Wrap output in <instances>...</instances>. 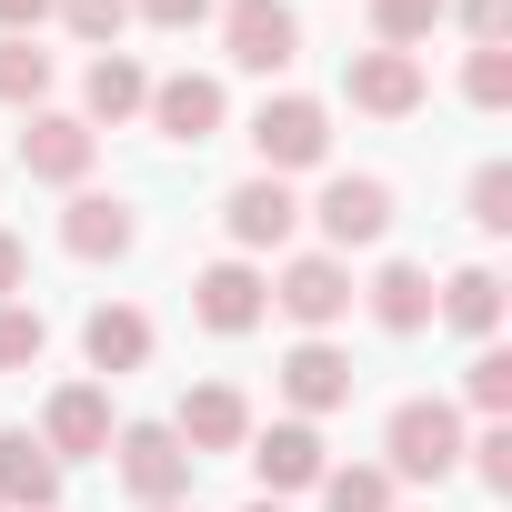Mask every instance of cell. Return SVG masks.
Returning <instances> with one entry per match:
<instances>
[{
	"label": "cell",
	"mask_w": 512,
	"mask_h": 512,
	"mask_svg": "<svg viewBox=\"0 0 512 512\" xmlns=\"http://www.w3.org/2000/svg\"><path fill=\"white\" fill-rule=\"evenodd\" d=\"M171 432H181V452H191V462H201V452H241V442H251V402H241L231 382H201V392L181 402V422H171Z\"/></svg>",
	"instance_id": "ba28073f"
},
{
	"label": "cell",
	"mask_w": 512,
	"mask_h": 512,
	"mask_svg": "<svg viewBox=\"0 0 512 512\" xmlns=\"http://www.w3.org/2000/svg\"><path fill=\"white\" fill-rule=\"evenodd\" d=\"M462 31H472L482 51H502V31H512V0H462Z\"/></svg>",
	"instance_id": "4dcf8cb0"
},
{
	"label": "cell",
	"mask_w": 512,
	"mask_h": 512,
	"mask_svg": "<svg viewBox=\"0 0 512 512\" xmlns=\"http://www.w3.org/2000/svg\"><path fill=\"white\" fill-rule=\"evenodd\" d=\"M251 512H282V502H251Z\"/></svg>",
	"instance_id": "e575fe53"
},
{
	"label": "cell",
	"mask_w": 512,
	"mask_h": 512,
	"mask_svg": "<svg viewBox=\"0 0 512 512\" xmlns=\"http://www.w3.org/2000/svg\"><path fill=\"white\" fill-rule=\"evenodd\" d=\"M41 91H51V51L0 41V101H41Z\"/></svg>",
	"instance_id": "d4e9b609"
},
{
	"label": "cell",
	"mask_w": 512,
	"mask_h": 512,
	"mask_svg": "<svg viewBox=\"0 0 512 512\" xmlns=\"http://www.w3.org/2000/svg\"><path fill=\"white\" fill-rule=\"evenodd\" d=\"M191 302H201L211 332H251V322H262V302H272V282L251 272V262H211V272L191 282Z\"/></svg>",
	"instance_id": "7c38bea8"
},
{
	"label": "cell",
	"mask_w": 512,
	"mask_h": 512,
	"mask_svg": "<svg viewBox=\"0 0 512 512\" xmlns=\"http://www.w3.org/2000/svg\"><path fill=\"white\" fill-rule=\"evenodd\" d=\"M81 352H91V372H141V362H151V322H141L131 302H121V312L101 302V312L81 322Z\"/></svg>",
	"instance_id": "2e32d148"
},
{
	"label": "cell",
	"mask_w": 512,
	"mask_h": 512,
	"mask_svg": "<svg viewBox=\"0 0 512 512\" xmlns=\"http://www.w3.org/2000/svg\"><path fill=\"white\" fill-rule=\"evenodd\" d=\"M272 302H282L302 332H322V322H342V312H352V272L332 262V251H302V262L272 282Z\"/></svg>",
	"instance_id": "8992f818"
},
{
	"label": "cell",
	"mask_w": 512,
	"mask_h": 512,
	"mask_svg": "<svg viewBox=\"0 0 512 512\" xmlns=\"http://www.w3.org/2000/svg\"><path fill=\"white\" fill-rule=\"evenodd\" d=\"M382 231H392V181H372V171L322 181V241H332V251H362V241H382Z\"/></svg>",
	"instance_id": "5b68a950"
},
{
	"label": "cell",
	"mask_w": 512,
	"mask_h": 512,
	"mask_svg": "<svg viewBox=\"0 0 512 512\" xmlns=\"http://www.w3.org/2000/svg\"><path fill=\"white\" fill-rule=\"evenodd\" d=\"M41 11H51V0H0V41H31Z\"/></svg>",
	"instance_id": "d6a6232c"
},
{
	"label": "cell",
	"mask_w": 512,
	"mask_h": 512,
	"mask_svg": "<svg viewBox=\"0 0 512 512\" xmlns=\"http://www.w3.org/2000/svg\"><path fill=\"white\" fill-rule=\"evenodd\" d=\"M382 452H392L402 482H442V472L462 462V412H452V402H402L392 432H382Z\"/></svg>",
	"instance_id": "6da1fadb"
},
{
	"label": "cell",
	"mask_w": 512,
	"mask_h": 512,
	"mask_svg": "<svg viewBox=\"0 0 512 512\" xmlns=\"http://www.w3.org/2000/svg\"><path fill=\"white\" fill-rule=\"evenodd\" d=\"M141 11H151L161 31H191V21H211V0H141Z\"/></svg>",
	"instance_id": "836d02e7"
},
{
	"label": "cell",
	"mask_w": 512,
	"mask_h": 512,
	"mask_svg": "<svg viewBox=\"0 0 512 512\" xmlns=\"http://www.w3.org/2000/svg\"><path fill=\"white\" fill-rule=\"evenodd\" d=\"M221 221H231V241H241V251H282V241H292V221H302V201H292V181H272V171H262V181H241V191L221 201Z\"/></svg>",
	"instance_id": "52a82bcc"
},
{
	"label": "cell",
	"mask_w": 512,
	"mask_h": 512,
	"mask_svg": "<svg viewBox=\"0 0 512 512\" xmlns=\"http://www.w3.org/2000/svg\"><path fill=\"white\" fill-rule=\"evenodd\" d=\"M21 171H31V181H81V171H91V121H71V111H31V131H21Z\"/></svg>",
	"instance_id": "8fae6325"
},
{
	"label": "cell",
	"mask_w": 512,
	"mask_h": 512,
	"mask_svg": "<svg viewBox=\"0 0 512 512\" xmlns=\"http://www.w3.org/2000/svg\"><path fill=\"white\" fill-rule=\"evenodd\" d=\"M251 151L272 161V181H282V171H312V161L332 151V111H322V101H302V91H282V101L251 111Z\"/></svg>",
	"instance_id": "7a4b0ae2"
},
{
	"label": "cell",
	"mask_w": 512,
	"mask_h": 512,
	"mask_svg": "<svg viewBox=\"0 0 512 512\" xmlns=\"http://www.w3.org/2000/svg\"><path fill=\"white\" fill-rule=\"evenodd\" d=\"M251 472H262L272 502H282V492H312V482H322V432H312V422H272L262 442H251Z\"/></svg>",
	"instance_id": "9c48e42d"
},
{
	"label": "cell",
	"mask_w": 512,
	"mask_h": 512,
	"mask_svg": "<svg viewBox=\"0 0 512 512\" xmlns=\"http://www.w3.org/2000/svg\"><path fill=\"white\" fill-rule=\"evenodd\" d=\"M21 282H31V251H21V231H0V302H11Z\"/></svg>",
	"instance_id": "1f68e13d"
},
{
	"label": "cell",
	"mask_w": 512,
	"mask_h": 512,
	"mask_svg": "<svg viewBox=\"0 0 512 512\" xmlns=\"http://www.w3.org/2000/svg\"><path fill=\"white\" fill-rule=\"evenodd\" d=\"M61 21H71L81 41H111V31L131 21V0H61Z\"/></svg>",
	"instance_id": "f546056e"
},
{
	"label": "cell",
	"mask_w": 512,
	"mask_h": 512,
	"mask_svg": "<svg viewBox=\"0 0 512 512\" xmlns=\"http://www.w3.org/2000/svg\"><path fill=\"white\" fill-rule=\"evenodd\" d=\"M61 241L81 251V262H121V251H131V211H121V201H101V191H81V201H71V221H61Z\"/></svg>",
	"instance_id": "ac0fdd59"
},
{
	"label": "cell",
	"mask_w": 512,
	"mask_h": 512,
	"mask_svg": "<svg viewBox=\"0 0 512 512\" xmlns=\"http://www.w3.org/2000/svg\"><path fill=\"white\" fill-rule=\"evenodd\" d=\"M432 312H442L452 332H472V342H482V332L502 322V282H492V272L472 262V272H452V282H442V302H432Z\"/></svg>",
	"instance_id": "ffe728a7"
},
{
	"label": "cell",
	"mask_w": 512,
	"mask_h": 512,
	"mask_svg": "<svg viewBox=\"0 0 512 512\" xmlns=\"http://www.w3.org/2000/svg\"><path fill=\"white\" fill-rule=\"evenodd\" d=\"M141 101H151V71L121 61V51H101V61H91V121H131Z\"/></svg>",
	"instance_id": "44dd1931"
},
{
	"label": "cell",
	"mask_w": 512,
	"mask_h": 512,
	"mask_svg": "<svg viewBox=\"0 0 512 512\" xmlns=\"http://www.w3.org/2000/svg\"><path fill=\"white\" fill-rule=\"evenodd\" d=\"M41 352H51V322L31 302H0V372H31Z\"/></svg>",
	"instance_id": "7402d4cb"
},
{
	"label": "cell",
	"mask_w": 512,
	"mask_h": 512,
	"mask_svg": "<svg viewBox=\"0 0 512 512\" xmlns=\"http://www.w3.org/2000/svg\"><path fill=\"white\" fill-rule=\"evenodd\" d=\"M121 482H131L151 512L181 502V492H191V452H181V432H171V422H131V432H121Z\"/></svg>",
	"instance_id": "3957f363"
},
{
	"label": "cell",
	"mask_w": 512,
	"mask_h": 512,
	"mask_svg": "<svg viewBox=\"0 0 512 512\" xmlns=\"http://www.w3.org/2000/svg\"><path fill=\"white\" fill-rule=\"evenodd\" d=\"M462 91H472L482 111H502V101H512V51H472V71H462Z\"/></svg>",
	"instance_id": "4316f807"
},
{
	"label": "cell",
	"mask_w": 512,
	"mask_h": 512,
	"mask_svg": "<svg viewBox=\"0 0 512 512\" xmlns=\"http://www.w3.org/2000/svg\"><path fill=\"white\" fill-rule=\"evenodd\" d=\"M221 41H231L241 71H282V61L302 51V21H292V0H231V11H221Z\"/></svg>",
	"instance_id": "277c9868"
},
{
	"label": "cell",
	"mask_w": 512,
	"mask_h": 512,
	"mask_svg": "<svg viewBox=\"0 0 512 512\" xmlns=\"http://www.w3.org/2000/svg\"><path fill=\"white\" fill-rule=\"evenodd\" d=\"M51 492H61V462L31 432H0V502L11 512H51Z\"/></svg>",
	"instance_id": "9a60e30c"
},
{
	"label": "cell",
	"mask_w": 512,
	"mask_h": 512,
	"mask_svg": "<svg viewBox=\"0 0 512 512\" xmlns=\"http://www.w3.org/2000/svg\"><path fill=\"white\" fill-rule=\"evenodd\" d=\"M462 452H472V472H482V492H512V432H502V422H492L482 442H462Z\"/></svg>",
	"instance_id": "f1b7e54d"
},
{
	"label": "cell",
	"mask_w": 512,
	"mask_h": 512,
	"mask_svg": "<svg viewBox=\"0 0 512 512\" xmlns=\"http://www.w3.org/2000/svg\"><path fill=\"white\" fill-rule=\"evenodd\" d=\"M372 31H382V51H412L442 31V0H372Z\"/></svg>",
	"instance_id": "603a6c76"
},
{
	"label": "cell",
	"mask_w": 512,
	"mask_h": 512,
	"mask_svg": "<svg viewBox=\"0 0 512 512\" xmlns=\"http://www.w3.org/2000/svg\"><path fill=\"white\" fill-rule=\"evenodd\" d=\"M372 322H382V332H422V322H432V272H422V262H392V272L372 282Z\"/></svg>",
	"instance_id": "d6986e66"
},
{
	"label": "cell",
	"mask_w": 512,
	"mask_h": 512,
	"mask_svg": "<svg viewBox=\"0 0 512 512\" xmlns=\"http://www.w3.org/2000/svg\"><path fill=\"white\" fill-rule=\"evenodd\" d=\"M472 402H482L492 422L512 412V352H472Z\"/></svg>",
	"instance_id": "83f0119b"
},
{
	"label": "cell",
	"mask_w": 512,
	"mask_h": 512,
	"mask_svg": "<svg viewBox=\"0 0 512 512\" xmlns=\"http://www.w3.org/2000/svg\"><path fill=\"white\" fill-rule=\"evenodd\" d=\"M41 452H51V462H81V452H111V402H101L91 382H71V392L51 402V422H41Z\"/></svg>",
	"instance_id": "4fadbf2b"
},
{
	"label": "cell",
	"mask_w": 512,
	"mask_h": 512,
	"mask_svg": "<svg viewBox=\"0 0 512 512\" xmlns=\"http://www.w3.org/2000/svg\"><path fill=\"white\" fill-rule=\"evenodd\" d=\"M141 111L161 121V141H211V131H221V81L171 71V81H151V101H141Z\"/></svg>",
	"instance_id": "30bf717a"
},
{
	"label": "cell",
	"mask_w": 512,
	"mask_h": 512,
	"mask_svg": "<svg viewBox=\"0 0 512 512\" xmlns=\"http://www.w3.org/2000/svg\"><path fill=\"white\" fill-rule=\"evenodd\" d=\"M472 221H482V231H512V171H502V161L472 171Z\"/></svg>",
	"instance_id": "484cf974"
},
{
	"label": "cell",
	"mask_w": 512,
	"mask_h": 512,
	"mask_svg": "<svg viewBox=\"0 0 512 512\" xmlns=\"http://www.w3.org/2000/svg\"><path fill=\"white\" fill-rule=\"evenodd\" d=\"M282 392H292L302 412H332V402H352V362H342L332 342H302V352L282 362Z\"/></svg>",
	"instance_id": "e0dca14e"
},
{
	"label": "cell",
	"mask_w": 512,
	"mask_h": 512,
	"mask_svg": "<svg viewBox=\"0 0 512 512\" xmlns=\"http://www.w3.org/2000/svg\"><path fill=\"white\" fill-rule=\"evenodd\" d=\"M161 512H181V502H161Z\"/></svg>",
	"instance_id": "d590c367"
},
{
	"label": "cell",
	"mask_w": 512,
	"mask_h": 512,
	"mask_svg": "<svg viewBox=\"0 0 512 512\" xmlns=\"http://www.w3.org/2000/svg\"><path fill=\"white\" fill-rule=\"evenodd\" d=\"M322 512H392V472H322Z\"/></svg>",
	"instance_id": "cb8c5ba5"
},
{
	"label": "cell",
	"mask_w": 512,
	"mask_h": 512,
	"mask_svg": "<svg viewBox=\"0 0 512 512\" xmlns=\"http://www.w3.org/2000/svg\"><path fill=\"white\" fill-rule=\"evenodd\" d=\"M412 101H422V61H412V51H362V61H352V111L402 121Z\"/></svg>",
	"instance_id": "5bb4252c"
}]
</instances>
